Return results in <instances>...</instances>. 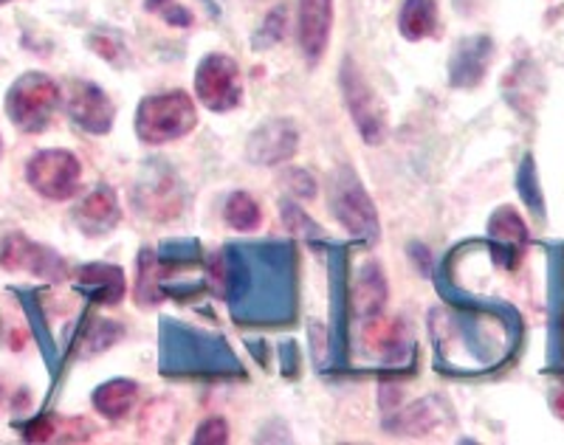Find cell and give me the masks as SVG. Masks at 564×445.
I'll return each instance as SVG.
<instances>
[{
	"instance_id": "cell-1",
	"label": "cell",
	"mask_w": 564,
	"mask_h": 445,
	"mask_svg": "<svg viewBox=\"0 0 564 445\" xmlns=\"http://www.w3.org/2000/svg\"><path fill=\"white\" fill-rule=\"evenodd\" d=\"M195 105L189 102V96L173 90V94L150 96L139 105L135 113V133L148 144H164V141H175L186 135L195 128Z\"/></svg>"
},
{
	"instance_id": "cell-2",
	"label": "cell",
	"mask_w": 564,
	"mask_h": 445,
	"mask_svg": "<svg viewBox=\"0 0 564 445\" xmlns=\"http://www.w3.org/2000/svg\"><path fill=\"white\" fill-rule=\"evenodd\" d=\"M59 102V90L43 74H26L12 85L7 96V113L14 121V128L37 133L48 124L54 108Z\"/></svg>"
},
{
	"instance_id": "cell-3",
	"label": "cell",
	"mask_w": 564,
	"mask_h": 445,
	"mask_svg": "<svg viewBox=\"0 0 564 445\" xmlns=\"http://www.w3.org/2000/svg\"><path fill=\"white\" fill-rule=\"evenodd\" d=\"M330 209H334L336 220L352 235L376 237V231H379L372 200L350 170H339L330 181Z\"/></svg>"
},
{
	"instance_id": "cell-4",
	"label": "cell",
	"mask_w": 564,
	"mask_h": 445,
	"mask_svg": "<svg viewBox=\"0 0 564 445\" xmlns=\"http://www.w3.org/2000/svg\"><path fill=\"white\" fill-rule=\"evenodd\" d=\"M195 90H198L200 102L209 110H231L240 102L243 85H240L238 63L224 54H212L198 65L195 74Z\"/></svg>"
},
{
	"instance_id": "cell-5",
	"label": "cell",
	"mask_w": 564,
	"mask_h": 445,
	"mask_svg": "<svg viewBox=\"0 0 564 445\" xmlns=\"http://www.w3.org/2000/svg\"><path fill=\"white\" fill-rule=\"evenodd\" d=\"M26 178L40 195L52 197V200H65L77 192L79 161L65 150H45L32 159Z\"/></svg>"
},
{
	"instance_id": "cell-6",
	"label": "cell",
	"mask_w": 564,
	"mask_h": 445,
	"mask_svg": "<svg viewBox=\"0 0 564 445\" xmlns=\"http://www.w3.org/2000/svg\"><path fill=\"white\" fill-rule=\"evenodd\" d=\"M0 265L7 271H26V274L57 280L65 274V265L54 251L43 249L23 235H7L0 240Z\"/></svg>"
},
{
	"instance_id": "cell-7",
	"label": "cell",
	"mask_w": 564,
	"mask_h": 445,
	"mask_svg": "<svg viewBox=\"0 0 564 445\" xmlns=\"http://www.w3.org/2000/svg\"><path fill=\"white\" fill-rule=\"evenodd\" d=\"M341 85H345L347 108H350L352 119L359 124L361 135H365L370 144H379V139L384 135V110H381L379 99L372 96V90L367 88L361 74L352 68L350 63L341 68Z\"/></svg>"
},
{
	"instance_id": "cell-8",
	"label": "cell",
	"mask_w": 564,
	"mask_h": 445,
	"mask_svg": "<svg viewBox=\"0 0 564 445\" xmlns=\"http://www.w3.org/2000/svg\"><path fill=\"white\" fill-rule=\"evenodd\" d=\"M68 113L88 133H108L113 124V105L102 88L90 83H70Z\"/></svg>"
},
{
	"instance_id": "cell-9",
	"label": "cell",
	"mask_w": 564,
	"mask_h": 445,
	"mask_svg": "<svg viewBox=\"0 0 564 445\" xmlns=\"http://www.w3.org/2000/svg\"><path fill=\"white\" fill-rule=\"evenodd\" d=\"M296 144H300V133L291 121L274 119L265 121L263 128L257 130L249 141V159L254 164H280V161H289L296 153Z\"/></svg>"
},
{
	"instance_id": "cell-10",
	"label": "cell",
	"mask_w": 564,
	"mask_h": 445,
	"mask_svg": "<svg viewBox=\"0 0 564 445\" xmlns=\"http://www.w3.org/2000/svg\"><path fill=\"white\" fill-rule=\"evenodd\" d=\"M334 0H300V45L308 59H319L330 34Z\"/></svg>"
},
{
	"instance_id": "cell-11",
	"label": "cell",
	"mask_w": 564,
	"mask_h": 445,
	"mask_svg": "<svg viewBox=\"0 0 564 445\" xmlns=\"http://www.w3.org/2000/svg\"><path fill=\"white\" fill-rule=\"evenodd\" d=\"M491 40L488 37H466L455 48V57H452V85L457 88H471L482 79L488 63H491Z\"/></svg>"
},
{
	"instance_id": "cell-12",
	"label": "cell",
	"mask_w": 564,
	"mask_h": 445,
	"mask_svg": "<svg viewBox=\"0 0 564 445\" xmlns=\"http://www.w3.org/2000/svg\"><path fill=\"white\" fill-rule=\"evenodd\" d=\"M139 204L153 217L178 215L181 189L178 181L167 170H153L148 178L139 184Z\"/></svg>"
},
{
	"instance_id": "cell-13",
	"label": "cell",
	"mask_w": 564,
	"mask_h": 445,
	"mask_svg": "<svg viewBox=\"0 0 564 445\" xmlns=\"http://www.w3.org/2000/svg\"><path fill=\"white\" fill-rule=\"evenodd\" d=\"M77 226L85 235H108L119 220V206H116V195L108 186H99L97 192H90L83 204L77 206Z\"/></svg>"
},
{
	"instance_id": "cell-14",
	"label": "cell",
	"mask_w": 564,
	"mask_h": 445,
	"mask_svg": "<svg viewBox=\"0 0 564 445\" xmlns=\"http://www.w3.org/2000/svg\"><path fill=\"white\" fill-rule=\"evenodd\" d=\"M79 287L97 302H116L124 291L122 271L113 265H88L79 271Z\"/></svg>"
},
{
	"instance_id": "cell-15",
	"label": "cell",
	"mask_w": 564,
	"mask_h": 445,
	"mask_svg": "<svg viewBox=\"0 0 564 445\" xmlns=\"http://www.w3.org/2000/svg\"><path fill=\"white\" fill-rule=\"evenodd\" d=\"M437 23V9L432 0H406L404 9H401V20H398V26H401V34L406 40H423L430 37L435 32Z\"/></svg>"
},
{
	"instance_id": "cell-16",
	"label": "cell",
	"mask_w": 564,
	"mask_h": 445,
	"mask_svg": "<svg viewBox=\"0 0 564 445\" xmlns=\"http://www.w3.org/2000/svg\"><path fill=\"white\" fill-rule=\"evenodd\" d=\"M135 403V383L130 381H110L97 389L94 394V406L105 414V417H122L133 409Z\"/></svg>"
},
{
	"instance_id": "cell-17",
	"label": "cell",
	"mask_w": 564,
	"mask_h": 445,
	"mask_svg": "<svg viewBox=\"0 0 564 445\" xmlns=\"http://www.w3.org/2000/svg\"><path fill=\"white\" fill-rule=\"evenodd\" d=\"M491 235L497 237V240L502 242V246H508V249L517 254L520 251L522 242L528 240V229H525V223L520 220V215L511 209H502L494 215L491 220Z\"/></svg>"
},
{
	"instance_id": "cell-18",
	"label": "cell",
	"mask_w": 564,
	"mask_h": 445,
	"mask_svg": "<svg viewBox=\"0 0 564 445\" xmlns=\"http://www.w3.org/2000/svg\"><path fill=\"white\" fill-rule=\"evenodd\" d=\"M226 223H229L231 229L251 231L260 223V209H257V204L249 195L238 192V195H231L226 200Z\"/></svg>"
},
{
	"instance_id": "cell-19",
	"label": "cell",
	"mask_w": 564,
	"mask_h": 445,
	"mask_svg": "<svg viewBox=\"0 0 564 445\" xmlns=\"http://www.w3.org/2000/svg\"><path fill=\"white\" fill-rule=\"evenodd\" d=\"M282 34H285V7L274 9V12H271L269 18H265L263 29L257 32L254 45H257V48H269V45L280 43Z\"/></svg>"
},
{
	"instance_id": "cell-20",
	"label": "cell",
	"mask_w": 564,
	"mask_h": 445,
	"mask_svg": "<svg viewBox=\"0 0 564 445\" xmlns=\"http://www.w3.org/2000/svg\"><path fill=\"white\" fill-rule=\"evenodd\" d=\"M520 192H522V197H525V204L531 206V211L542 215V195H539L536 175H533L531 159L525 161V166H522V172H520Z\"/></svg>"
},
{
	"instance_id": "cell-21",
	"label": "cell",
	"mask_w": 564,
	"mask_h": 445,
	"mask_svg": "<svg viewBox=\"0 0 564 445\" xmlns=\"http://www.w3.org/2000/svg\"><path fill=\"white\" fill-rule=\"evenodd\" d=\"M195 443H226V423L224 420H209L204 423L195 437Z\"/></svg>"
},
{
	"instance_id": "cell-22",
	"label": "cell",
	"mask_w": 564,
	"mask_h": 445,
	"mask_svg": "<svg viewBox=\"0 0 564 445\" xmlns=\"http://www.w3.org/2000/svg\"><path fill=\"white\" fill-rule=\"evenodd\" d=\"M556 412L562 414V417H564V392L558 394V398H556Z\"/></svg>"
},
{
	"instance_id": "cell-23",
	"label": "cell",
	"mask_w": 564,
	"mask_h": 445,
	"mask_svg": "<svg viewBox=\"0 0 564 445\" xmlns=\"http://www.w3.org/2000/svg\"><path fill=\"white\" fill-rule=\"evenodd\" d=\"M0 3H7V0H0Z\"/></svg>"
}]
</instances>
